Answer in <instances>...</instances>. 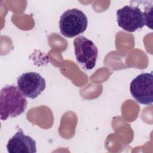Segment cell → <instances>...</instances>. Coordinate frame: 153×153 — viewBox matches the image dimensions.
<instances>
[{"label":"cell","instance_id":"1","mask_svg":"<svg viewBox=\"0 0 153 153\" xmlns=\"http://www.w3.org/2000/svg\"><path fill=\"white\" fill-rule=\"evenodd\" d=\"M27 101L18 87L7 85L0 92V114L2 120L16 117L23 114Z\"/></svg>","mask_w":153,"mask_h":153},{"label":"cell","instance_id":"4","mask_svg":"<svg viewBox=\"0 0 153 153\" xmlns=\"http://www.w3.org/2000/svg\"><path fill=\"white\" fill-rule=\"evenodd\" d=\"M130 91L138 103L151 105L153 102L152 72L142 73L136 76L130 84Z\"/></svg>","mask_w":153,"mask_h":153},{"label":"cell","instance_id":"2","mask_svg":"<svg viewBox=\"0 0 153 153\" xmlns=\"http://www.w3.org/2000/svg\"><path fill=\"white\" fill-rule=\"evenodd\" d=\"M87 25L86 15L77 8L67 10L62 14L59 20L60 33L67 38H73L83 33Z\"/></svg>","mask_w":153,"mask_h":153},{"label":"cell","instance_id":"8","mask_svg":"<svg viewBox=\"0 0 153 153\" xmlns=\"http://www.w3.org/2000/svg\"><path fill=\"white\" fill-rule=\"evenodd\" d=\"M152 5H151L150 7H148L145 8L143 12L145 23L148 27L152 29Z\"/></svg>","mask_w":153,"mask_h":153},{"label":"cell","instance_id":"5","mask_svg":"<svg viewBox=\"0 0 153 153\" xmlns=\"http://www.w3.org/2000/svg\"><path fill=\"white\" fill-rule=\"evenodd\" d=\"M117 20L120 27L129 32H134L145 25L143 12L138 6L126 5L118 10Z\"/></svg>","mask_w":153,"mask_h":153},{"label":"cell","instance_id":"3","mask_svg":"<svg viewBox=\"0 0 153 153\" xmlns=\"http://www.w3.org/2000/svg\"><path fill=\"white\" fill-rule=\"evenodd\" d=\"M76 62L86 70H91L96 65L98 50L94 42L84 36H79L74 41Z\"/></svg>","mask_w":153,"mask_h":153},{"label":"cell","instance_id":"7","mask_svg":"<svg viewBox=\"0 0 153 153\" xmlns=\"http://www.w3.org/2000/svg\"><path fill=\"white\" fill-rule=\"evenodd\" d=\"M7 149L9 153H36V142L30 136L25 134L22 129L19 128L8 140Z\"/></svg>","mask_w":153,"mask_h":153},{"label":"cell","instance_id":"6","mask_svg":"<svg viewBox=\"0 0 153 153\" xmlns=\"http://www.w3.org/2000/svg\"><path fill=\"white\" fill-rule=\"evenodd\" d=\"M17 84L22 94L26 97L32 99L39 96L46 87L45 79L35 72L23 74L17 78Z\"/></svg>","mask_w":153,"mask_h":153}]
</instances>
